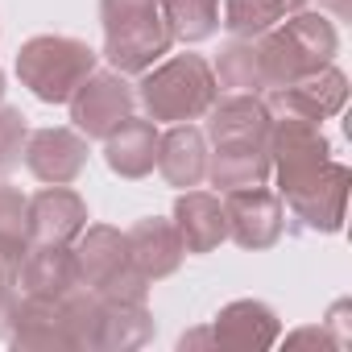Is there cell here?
<instances>
[{"instance_id": "14", "label": "cell", "mask_w": 352, "mask_h": 352, "mask_svg": "<svg viewBox=\"0 0 352 352\" xmlns=\"http://www.w3.org/2000/svg\"><path fill=\"white\" fill-rule=\"evenodd\" d=\"M75 265H79V282L87 290H104L108 282H116L124 270H133V257H129V236L120 228H108V224H87L79 236H75Z\"/></svg>"}, {"instance_id": "32", "label": "cell", "mask_w": 352, "mask_h": 352, "mask_svg": "<svg viewBox=\"0 0 352 352\" xmlns=\"http://www.w3.org/2000/svg\"><path fill=\"white\" fill-rule=\"evenodd\" d=\"M0 104H5V71H0Z\"/></svg>"}, {"instance_id": "7", "label": "cell", "mask_w": 352, "mask_h": 352, "mask_svg": "<svg viewBox=\"0 0 352 352\" xmlns=\"http://www.w3.org/2000/svg\"><path fill=\"white\" fill-rule=\"evenodd\" d=\"M71 104V120L75 129L87 137V141H104L112 129H120L133 108H137V91L129 87V79L120 71H91L75 96L67 100Z\"/></svg>"}, {"instance_id": "18", "label": "cell", "mask_w": 352, "mask_h": 352, "mask_svg": "<svg viewBox=\"0 0 352 352\" xmlns=\"http://www.w3.org/2000/svg\"><path fill=\"white\" fill-rule=\"evenodd\" d=\"M157 145H162L157 124L129 116L120 129H112V133L104 137V162H108L112 174L137 183V179H145V174H153V166H157Z\"/></svg>"}, {"instance_id": "2", "label": "cell", "mask_w": 352, "mask_h": 352, "mask_svg": "<svg viewBox=\"0 0 352 352\" xmlns=\"http://www.w3.org/2000/svg\"><path fill=\"white\" fill-rule=\"evenodd\" d=\"M220 96L216 71L204 54H174L149 71H141L137 83V100L145 104L153 124H183V120H199Z\"/></svg>"}, {"instance_id": "12", "label": "cell", "mask_w": 352, "mask_h": 352, "mask_svg": "<svg viewBox=\"0 0 352 352\" xmlns=\"http://www.w3.org/2000/svg\"><path fill=\"white\" fill-rule=\"evenodd\" d=\"M79 265L71 245H30L17 270V294L21 298H42V302H63L71 290H79Z\"/></svg>"}, {"instance_id": "9", "label": "cell", "mask_w": 352, "mask_h": 352, "mask_svg": "<svg viewBox=\"0 0 352 352\" xmlns=\"http://www.w3.org/2000/svg\"><path fill=\"white\" fill-rule=\"evenodd\" d=\"M21 162L38 183L71 187L87 170V137L79 129H63V124L58 129H30Z\"/></svg>"}, {"instance_id": "17", "label": "cell", "mask_w": 352, "mask_h": 352, "mask_svg": "<svg viewBox=\"0 0 352 352\" xmlns=\"http://www.w3.org/2000/svg\"><path fill=\"white\" fill-rule=\"evenodd\" d=\"M170 224L179 228L183 249L187 253H212L228 241V224H224V204L212 191H183L174 199V216Z\"/></svg>"}, {"instance_id": "13", "label": "cell", "mask_w": 352, "mask_h": 352, "mask_svg": "<svg viewBox=\"0 0 352 352\" xmlns=\"http://www.w3.org/2000/svg\"><path fill=\"white\" fill-rule=\"evenodd\" d=\"M83 228H87V204L71 187H46L30 195V220H25L30 245H75Z\"/></svg>"}, {"instance_id": "10", "label": "cell", "mask_w": 352, "mask_h": 352, "mask_svg": "<svg viewBox=\"0 0 352 352\" xmlns=\"http://www.w3.org/2000/svg\"><path fill=\"white\" fill-rule=\"evenodd\" d=\"M344 100H348V79L331 63L286 83V87L265 91L270 116H307V120H327V116L344 112Z\"/></svg>"}, {"instance_id": "24", "label": "cell", "mask_w": 352, "mask_h": 352, "mask_svg": "<svg viewBox=\"0 0 352 352\" xmlns=\"http://www.w3.org/2000/svg\"><path fill=\"white\" fill-rule=\"evenodd\" d=\"M282 17H286V9L278 5V0H224L220 25H224L232 38H261V34H270Z\"/></svg>"}, {"instance_id": "25", "label": "cell", "mask_w": 352, "mask_h": 352, "mask_svg": "<svg viewBox=\"0 0 352 352\" xmlns=\"http://www.w3.org/2000/svg\"><path fill=\"white\" fill-rule=\"evenodd\" d=\"M25 137H30V124H25L21 108L0 104V174H9V170H17V166H21Z\"/></svg>"}, {"instance_id": "28", "label": "cell", "mask_w": 352, "mask_h": 352, "mask_svg": "<svg viewBox=\"0 0 352 352\" xmlns=\"http://www.w3.org/2000/svg\"><path fill=\"white\" fill-rule=\"evenodd\" d=\"M17 286H0V340L9 336V323H13V307H17Z\"/></svg>"}, {"instance_id": "6", "label": "cell", "mask_w": 352, "mask_h": 352, "mask_svg": "<svg viewBox=\"0 0 352 352\" xmlns=\"http://www.w3.org/2000/svg\"><path fill=\"white\" fill-rule=\"evenodd\" d=\"M270 162H274V179H278V195H294L302 187H311L319 174L331 166V145L319 129V120L307 116H274L270 124Z\"/></svg>"}, {"instance_id": "1", "label": "cell", "mask_w": 352, "mask_h": 352, "mask_svg": "<svg viewBox=\"0 0 352 352\" xmlns=\"http://www.w3.org/2000/svg\"><path fill=\"white\" fill-rule=\"evenodd\" d=\"M208 116V179L220 191H236V187H257L270 179V108L261 96L249 91H228L216 96V104L204 112Z\"/></svg>"}, {"instance_id": "15", "label": "cell", "mask_w": 352, "mask_h": 352, "mask_svg": "<svg viewBox=\"0 0 352 352\" xmlns=\"http://www.w3.org/2000/svg\"><path fill=\"white\" fill-rule=\"evenodd\" d=\"M282 336V319L270 302L261 298H236L228 307H220L216 323H212V340L220 348H274Z\"/></svg>"}, {"instance_id": "22", "label": "cell", "mask_w": 352, "mask_h": 352, "mask_svg": "<svg viewBox=\"0 0 352 352\" xmlns=\"http://www.w3.org/2000/svg\"><path fill=\"white\" fill-rule=\"evenodd\" d=\"M157 5H162L170 38L183 46L208 42L220 30V0H157Z\"/></svg>"}, {"instance_id": "8", "label": "cell", "mask_w": 352, "mask_h": 352, "mask_svg": "<svg viewBox=\"0 0 352 352\" xmlns=\"http://www.w3.org/2000/svg\"><path fill=\"white\" fill-rule=\"evenodd\" d=\"M224 224H228V241H236L241 249H274L286 232V208H282V195L270 191L265 183L257 187H236V191H224Z\"/></svg>"}, {"instance_id": "23", "label": "cell", "mask_w": 352, "mask_h": 352, "mask_svg": "<svg viewBox=\"0 0 352 352\" xmlns=\"http://www.w3.org/2000/svg\"><path fill=\"white\" fill-rule=\"evenodd\" d=\"M216 83L224 91H249V96H261L265 83H261V54H257V38H232L220 58H216Z\"/></svg>"}, {"instance_id": "26", "label": "cell", "mask_w": 352, "mask_h": 352, "mask_svg": "<svg viewBox=\"0 0 352 352\" xmlns=\"http://www.w3.org/2000/svg\"><path fill=\"white\" fill-rule=\"evenodd\" d=\"M25 220H30V195H21L9 183H0V232L25 241Z\"/></svg>"}, {"instance_id": "20", "label": "cell", "mask_w": 352, "mask_h": 352, "mask_svg": "<svg viewBox=\"0 0 352 352\" xmlns=\"http://www.w3.org/2000/svg\"><path fill=\"white\" fill-rule=\"evenodd\" d=\"M5 340L13 348H75V336L67 327L63 307L42 302V298H17Z\"/></svg>"}, {"instance_id": "31", "label": "cell", "mask_w": 352, "mask_h": 352, "mask_svg": "<svg viewBox=\"0 0 352 352\" xmlns=\"http://www.w3.org/2000/svg\"><path fill=\"white\" fill-rule=\"evenodd\" d=\"M278 5H282V9H286V17H290V13H298V9H307V0H278Z\"/></svg>"}, {"instance_id": "11", "label": "cell", "mask_w": 352, "mask_h": 352, "mask_svg": "<svg viewBox=\"0 0 352 352\" xmlns=\"http://www.w3.org/2000/svg\"><path fill=\"white\" fill-rule=\"evenodd\" d=\"M348 183H352V174L348 166L331 162L319 179L294 195L282 199L286 216L294 220L298 232H340L344 228V204H348Z\"/></svg>"}, {"instance_id": "4", "label": "cell", "mask_w": 352, "mask_h": 352, "mask_svg": "<svg viewBox=\"0 0 352 352\" xmlns=\"http://www.w3.org/2000/svg\"><path fill=\"white\" fill-rule=\"evenodd\" d=\"M100 21H104V58L120 75L149 71L174 46L157 0H100Z\"/></svg>"}, {"instance_id": "16", "label": "cell", "mask_w": 352, "mask_h": 352, "mask_svg": "<svg viewBox=\"0 0 352 352\" xmlns=\"http://www.w3.org/2000/svg\"><path fill=\"white\" fill-rule=\"evenodd\" d=\"M124 236H129V257H133V265H137V274H141L145 282L170 278L174 270L183 265V257H187L179 228H174L170 220H162V216L137 220Z\"/></svg>"}, {"instance_id": "27", "label": "cell", "mask_w": 352, "mask_h": 352, "mask_svg": "<svg viewBox=\"0 0 352 352\" xmlns=\"http://www.w3.org/2000/svg\"><path fill=\"white\" fill-rule=\"evenodd\" d=\"M25 249H30V241L0 232V286H17V270H21Z\"/></svg>"}, {"instance_id": "3", "label": "cell", "mask_w": 352, "mask_h": 352, "mask_svg": "<svg viewBox=\"0 0 352 352\" xmlns=\"http://www.w3.org/2000/svg\"><path fill=\"white\" fill-rule=\"evenodd\" d=\"M340 50V34L323 13H290L282 25H274L270 34L257 38V54H261V83L270 87H286L319 67H327Z\"/></svg>"}, {"instance_id": "29", "label": "cell", "mask_w": 352, "mask_h": 352, "mask_svg": "<svg viewBox=\"0 0 352 352\" xmlns=\"http://www.w3.org/2000/svg\"><path fill=\"white\" fill-rule=\"evenodd\" d=\"M327 344V336H323V327H302V331H294V336H286V344L294 348V344Z\"/></svg>"}, {"instance_id": "19", "label": "cell", "mask_w": 352, "mask_h": 352, "mask_svg": "<svg viewBox=\"0 0 352 352\" xmlns=\"http://www.w3.org/2000/svg\"><path fill=\"white\" fill-rule=\"evenodd\" d=\"M157 170L170 187H199L208 179V137L204 129H195L191 120L174 124L170 133H162V145H157Z\"/></svg>"}, {"instance_id": "5", "label": "cell", "mask_w": 352, "mask_h": 352, "mask_svg": "<svg viewBox=\"0 0 352 352\" xmlns=\"http://www.w3.org/2000/svg\"><path fill=\"white\" fill-rule=\"evenodd\" d=\"M100 54L67 34H38L17 50V79L42 104H67L75 87L96 71Z\"/></svg>"}, {"instance_id": "30", "label": "cell", "mask_w": 352, "mask_h": 352, "mask_svg": "<svg viewBox=\"0 0 352 352\" xmlns=\"http://www.w3.org/2000/svg\"><path fill=\"white\" fill-rule=\"evenodd\" d=\"M199 344H216V340H212V327H199V331H187V336L179 340V348H183V352H187V348H199Z\"/></svg>"}, {"instance_id": "21", "label": "cell", "mask_w": 352, "mask_h": 352, "mask_svg": "<svg viewBox=\"0 0 352 352\" xmlns=\"http://www.w3.org/2000/svg\"><path fill=\"white\" fill-rule=\"evenodd\" d=\"M153 340V315L145 302H116L100 294V311L91 323V348H141Z\"/></svg>"}]
</instances>
